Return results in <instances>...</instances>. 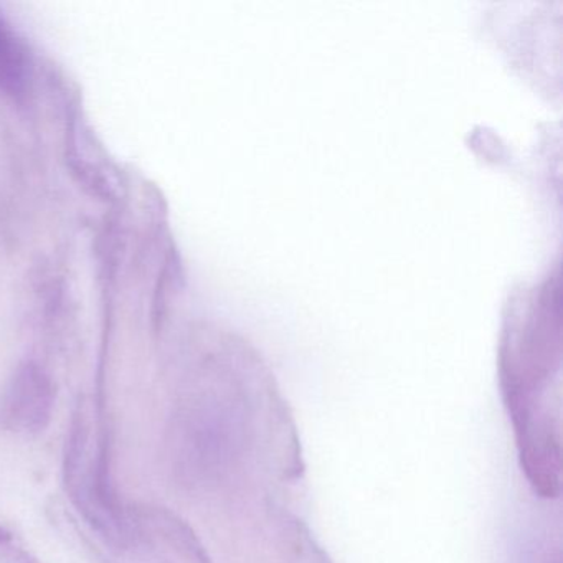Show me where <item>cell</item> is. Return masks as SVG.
Returning <instances> with one entry per match:
<instances>
[{"instance_id": "cell-3", "label": "cell", "mask_w": 563, "mask_h": 563, "mask_svg": "<svg viewBox=\"0 0 563 563\" xmlns=\"http://www.w3.org/2000/svg\"><path fill=\"white\" fill-rule=\"evenodd\" d=\"M31 80V62L24 45L11 25L0 18V87L9 93H22Z\"/></svg>"}, {"instance_id": "cell-4", "label": "cell", "mask_w": 563, "mask_h": 563, "mask_svg": "<svg viewBox=\"0 0 563 563\" xmlns=\"http://www.w3.org/2000/svg\"><path fill=\"white\" fill-rule=\"evenodd\" d=\"M9 536L4 532V530L0 529V542H4V540H8Z\"/></svg>"}, {"instance_id": "cell-2", "label": "cell", "mask_w": 563, "mask_h": 563, "mask_svg": "<svg viewBox=\"0 0 563 563\" xmlns=\"http://www.w3.org/2000/svg\"><path fill=\"white\" fill-rule=\"evenodd\" d=\"M52 388L37 372H25L15 382L8 401V418L21 430H41L51 420Z\"/></svg>"}, {"instance_id": "cell-1", "label": "cell", "mask_w": 563, "mask_h": 563, "mask_svg": "<svg viewBox=\"0 0 563 563\" xmlns=\"http://www.w3.org/2000/svg\"><path fill=\"white\" fill-rule=\"evenodd\" d=\"M67 470L68 487L80 510L104 532H114L118 526L117 514L103 466L97 454L91 453L85 434L77 433L71 440Z\"/></svg>"}]
</instances>
